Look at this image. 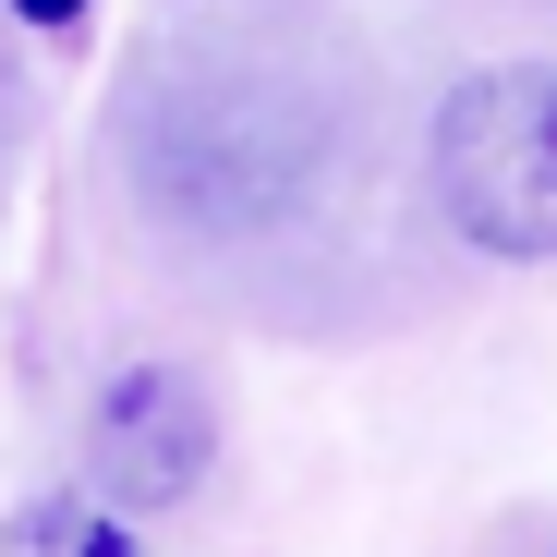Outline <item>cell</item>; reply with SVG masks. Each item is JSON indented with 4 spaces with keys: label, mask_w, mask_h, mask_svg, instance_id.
<instances>
[{
    "label": "cell",
    "mask_w": 557,
    "mask_h": 557,
    "mask_svg": "<svg viewBox=\"0 0 557 557\" xmlns=\"http://www.w3.org/2000/svg\"><path fill=\"white\" fill-rule=\"evenodd\" d=\"M351 98L278 13H182L122 85V170L182 243H267L339 170Z\"/></svg>",
    "instance_id": "obj_1"
},
{
    "label": "cell",
    "mask_w": 557,
    "mask_h": 557,
    "mask_svg": "<svg viewBox=\"0 0 557 557\" xmlns=\"http://www.w3.org/2000/svg\"><path fill=\"white\" fill-rule=\"evenodd\" d=\"M219 460V400L195 363H122L85 412V473L110 509H182Z\"/></svg>",
    "instance_id": "obj_3"
},
{
    "label": "cell",
    "mask_w": 557,
    "mask_h": 557,
    "mask_svg": "<svg viewBox=\"0 0 557 557\" xmlns=\"http://www.w3.org/2000/svg\"><path fill=\"white\" fill-rule=\"evenodd\" d=\"M424 170H436V207L473 255L545 267L557 255V61L460 73L424 134Z\"/></svg>",
    "instance_id": "obj_2"
}]
</instances>
